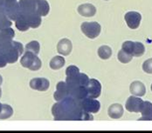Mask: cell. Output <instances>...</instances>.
<instances>
[{"label": "cell", "mask_w": 152, "mask_h": 133, "mask_svg": "<svg viewBox=\"0 0 152 133\" xmlns=\"http://www.w3.org/2000/svg\"><path fill=\"white\" fill-rule=\"evenodd\" d=\"M66 83L69 87L87 86L89 82L88 77L86 74L80 73L79 68L75 65H71L66 68Z\"/></svg>", "instance_id": "2"}, {"label": "cell", "mask_w": 152, "mask_h": 133, "mask_svg": "<svg viewBox=\"0 0 152 133\" xmlns=\"http://www.w3.org/2000/svg\"><path fill=\"white\" fill-rule=\"evenodd\" d=\"M13 114V110L9 104H3L0 111V119H6L11 118Z\"/></svg>", "instance_id": "21"}, {"label": "cell", "mask_w": 152, "mask_h": 133, "mask_svg": "<svg viewBox=\"0 0 152 133\" xmlns=\"http://www.w3.org/2000/svg\"><path fill=\"white\" fill-rule=\"evenodd\" d=\"M143 102L142 98L137 96H131L126 102V110L129 112H140L142 107Z\"/></svg>", "instance_id": "8"}, {"label": "cell", "mask_w": 152, "mask_h": 133, "mask_svg": "<svg viewBox=\"0 0 152 133\" xmlns=\"http://www.w3.org/2000/svg\"><path fill=\"white\" fill-rule=\"evenodd\" d=\"M122 50H123L128 54L133 56V54H134V42H132V41H126V42H124L122 44Z\"/></svg>", "instance_id": "27"}, {"label": "cell", "mask_w": 152, "mask_h": 133, "mask_svg": "<svg viewBox=\"0 0 152 133\" xmlns=\"http://www.w3.org/2000/svg\"><path fill=\"white\" fill-rule=\"evenodd\" d=\"M140 112L142 113V117L138 120H140V121H142V120L152 121V103H151L150 101L143 102L142 110Z\"/></svg>", "instance_id": "17"}, {"label": "cell", "mask_w": 152, "mask_h": 133, "mask_svg": "<svg viewBox=\"0 0 152 133\" xmlns=\"http://www.w3.org/2000/svg\"><path fill=\"white\" fill-rule=\"evenodd\" d=\"M98 55L102 59H108L112 55V50L107 45H102L98 49Z\"/></svg>", "instance_id": "20"}, {"label": "cell", "mask_w": 152, "mask_h": 133, "mask_svg": "<svg viewBox=\"0 0 152 133\" xmlns=\"http://www.w3.org/2000/svg\"><path fill=\"white\" fill-rule=\"evenodd\" d=\"M81 31L88 38L94 39L97 38L101 33V25L97 22H85L80 25Z\"/></svg>", "instance_id": "5"}, {"label": "cell", "mask_w": 152, "mask_h": 133, "mask_svg": "<svg viewBox=\"0 0 152 133\" xmlns=\"http://www.w3.org/2000/svg\"><path fill=\"white\" fill-rule=\"evenodd\" d=\"M151 90H152V85H151Z\"/></svg>", "instance_id": "35"}, {"label": "cell", "mask_w": 152, "mask_h": 133, "mask_svg": "<svg viewBox=\"0 0 152 133\" xmlns=\"http://www.w3.org/2000/svg\"><path fill=\"white\" fill-rule=\"evenodd\" d=\"M127 25L130 29H137L141 24L142 15L137 12H129L124 16Z\"/></svg>", "instance_id": "7"}, {"label": "cell", "mask_w": 152, "mask_h": 133, "mask_svg": "<svg viewBox=\"0 0 152 133\" xmlns=\"http://www.w3.org/2000/svg\"><path fill=\"white\" fill-rule=\"evenodd\" d=\"M79 101V105L80 109L88 113H97L101 109V103L98 100L87 97Z\"/></svg>", "instance_id": "4"}, {"label": "cell", "mask_w": 152, "mask_h": 133, "mask_svg": "<svg viewBox=\"0 0 152 133\" xmlns=\"http://www.w3.org/2000/svg\"><path fill=\"white\" fill-rule=\"evenodd\" d=\"M12 43L15 45L16 48L18 49V52H19V55H21V54L23 53V51H24V48H23L22 44H20V43H18V42H16V41H12Z\"/></svg>", "instance_id": "29"}, {"label": "cell", "mask_w": 152, "mask_h": 133, "mask_svg": "<svg viewBox=\"0 0 152 133\" xmlns=\"http://www.w3.org/2000/svg\"><path fill=\"white\" fill-rule=\"evenodd\" d=\"M2 105H3V104H2V103H0V111H1V110H2Z\"/></svg>", "instance_id": "33"}, {"label": "cell", "mask_w": 152, "mask_h": 133, "mask_svg": "<svg viewBox=\"0 0 152 133\" xmlns=\"http://www.w3.org/2000/svg\"><path fill=\"white\" fill-rule=\"evenodd\" d=\"M70 89V98L76 100H81L88 97V90L86 86H75L69 87Z\"/></svg>", "instance_id": "12"}, {"label": "cell", "mask_w": 152, "mask_h": 133, "mask_svg": "<svg viewBox=\"0 0 152 133\" xmlns=\"http://www.w3.org/2000/svg\"><path fill=\"white\" fill-rule=\"evenodd\" d=\"M104 1H107V0H104Z\"/></svg>", "instance_id": "36"}, {"label": "cell", "mask_w": 152, "mask_h": 133, "mask_svg": "<svg viewBox=\"0 0 152 133\" xmlns=\"http://www.w3.org/2000/svg\"><path fill=\"white\" fill-rule=\"evenodd\" d=\"M20 16L25 18L30 28H38L41 24V17L34 13H22L20 12Z\"/></svg>", "instance_id": "11"}, {"label": "cell", "mask_w": 152, "mask_h": 133, "mask_svg": "<svg viewBox=\"0 0 152 133\" xmlns=\"http://www.w3.org/2000/svg\"><path fill=\"white\" fill-rule=\"evenodd\" d=\"M20 64L23 67L28 68L31 71H38L41 68V60L31 51H26L24 56L20 59Z\"/></svg>", "instance_id": "3"}, {"label": "cell", "mask_w": 152, "mask_h": 133, "mask_svg": "<svg viewBox=\"0 0 152 133\" xmlns=\"http://www.w3.org/2000/svg\"><path fill=\"white\" fill-rule=\"evenodd\" d=\"M50 11L49 4L46 0H35V12L40 17H45Z\"/></svg>", "instance_id": "14"}, {"label": "cell", "mask_w": 152, "mask_h": 133, "mask_svg": "<svg viewBox=\"0 0 152 133\" xmlns=\"http://www.w3.org/2000/svg\"><path fill=\"white\" fill-rule=\"evenodd\" d=\"M86 87L88 90V97L92 98H97L100 97L102 91V85L98 80L94 78L89 79V82Z\"/></svg>", "instance_id": "9"}, {"label": "cell", "mask_w": 152, "mask_h": 133, "mask_svg": "<svg viewBox=\"0 0 152 133\" xmlns=\"http://www.w3.org/2000/svg\"><path fill=\"white\" fill-rule=\"evenodd\" d=\"M3 1H4V0H0V5L2 4V3H3Z\"/></svg>", "instance_id": "34"}, {"label": "cell", "mask_w": 152, "mask_h": 133, "mask_svg": "<svg viewBox=\"0 0 152 133\" xmlns=\"http://www.w3.org/2000/svg\"><path fill=\"white\" fill-rule=\"evenodd\" d=\"M15 25L17 29L20 31H26L27 30H29L30 26L28 25L27 22L25 20V18L21 16L18 17V18L15 21Z\"/></svg>", "instance_id": "22"}, {"label": "cell", "mask_w": 152, "mask_h": 133, "mask_svg": "<svg viewBox=\"0 0 152 133\" xmlns=\"http://www.w3.org/2000/svg\"><path fill=\"white\" fill-rule=\"evenodd\" d=\"M2 82H3V78H2V77H1V75H0V85H2Z\"/></svg>", "instance_id": "31"}, {"label": "cell", "mask_w": 152, "mask_h": 133, "mask_svg": "<svg viewBox=\"0 0 152 133\" xmlns=\"http://www.w3.org/2000/svg\"><path fill=\"white\" fill-rule=\"evenodd\" d=\"M7 64H8V63H7V61L5 60L4 57L3 55H1V54H0V68L4 67Z\"/></svg>", "instance_id": "30"}, {"label": "cell", "mask_w": 152, "mask_h": 133, "mask_svg": "<svg viewBox=\"0 0 152 133\" xmlns=\"http://www.w3.org/2000/svg\"><path fill=\"white\" fill-rule=\"evenodd\" d=\"M107 113L111 118H120L123 115V107L120 103H114L111 106H109Z\"/></svg>", "instance_id": "18"}, {"label": "cell", "mask_w": 152, "mask_h": 133, "mask_svg": "<svg viewBox=\"0 0 152 133\" xmlns=\"http://www.w3.org/2000/svg\"><path fill=\"white\" fill-rule=\"evenodd\" d=\"M65 65V59L61 56H55L50 61V67L53 70H59Z\"/></svg>", "instance_id": "19"}, {"label": "cell", "mask_w": 152, "mask_h": 133, "mask_svg": "<svg viewBox=\"0 0 152 133\" xmlns=\"http://www.w3.org/2000/svg\"><path fill=\"white\" fill-rule=\"evenodd\" d=\"M117 58L119 59V61L122 63V64H127L129 62H130L132 59H133V56L128 54L127 52H125L123 50H121L119 52H118V55H117Z\"/></svg>", "instance_id": "26"}, {"label": "cell", "mask_w": 152, "mask_h": 133, "mask_svg": "<svg viewBox=\"0 0 152 133\" xmlns=\"http://www.w3.org/2000/svg\"><path fill=\"white\" fill-rule=\"evenodd\" d=\"M129 90L131 92V94H133L134 96L137 97H142L145 95L146 92V88L144 86V85L140 82V81H135L130 85Z\"/></svg>", "instance_id": "16"}, {"label": "cell", "mask_w": 152, "mask_h": 133, "mask_svg": "<svg viewBox=\"0 0 152 133\" xmlns=\"http://www.w3.org/2000/svg\"><path fill=\"white\" fill-rule=\"evenodd\" d=\"M145 51L144 45L140 42H134V57H141Z\"/></svg>", "instance_id": "24"}, {"label": "cell", "mask_w": 152, "mask_h": 133, "mask_svg": "<svg viewBox=\"0 0 152 133\" xmlns=\"http://www.w3.org/2000/svg\"><path fill=\"white\" fill-rule=\"evenodd\" d=\"M78 12L83 17H90L95 15L96 9L91 4H83L78 7Z\"/></svg>", "instance_id": "15"}, {"label": "cell", "mask_w": 152, "mask_h": 133, "mask_svg": "<svg viewBox=\"0 0 152 133\" xmlns=\"http://www.w3.org/2000/svg\"><path fill=\"white\" fill-rule=\"evenodd\" d=\"M142 69L146 73L152 74V59H148L143 63Z\"/></svg>", "instance_id": "28"}, {"label": "cell", "mask_w": 152, "mask_h": 133, "mask_svg": "<svg viewBox=\"0 0 152 133\" xmlns=\"http://www.w3.org/2000/svg\"><path fill=\"white\" fill-rule=\"evenodd\" d=\"M53 98L56 101H61L66 98H70V89L66 82H59L56 86V91L53 94Z\"/></svg>", "instance_id": "6"}, {"label": "cell", "mask_w": 152, "mask_h": 133, "mask_svg": "<svg viewBox=\"0 0 152 133\" xmlns=\"http://www.w3.org/2000/svg\"><path fill=\"white\" fill-rule=\"evenodd\" d=\"M26 49L28 51H31L34 54L38 55L39 52V44L38 41H31L26 45Z\"/></svg>", "instance_id": "25"}, {"label": "cell", "mask_w": 152, "mask_h": 133, "mask_svg": "<svg viewBox=\"0 0 152 133\" xmlns=\"http://www.w3.org/2000/svg\"><path fill=\"white\" fill-rule=\"evenodd\" d=\"M1 96H2V90L0 88V98H1Z\"/></svg>", "instance_id": "32"}, {"label": "cell", "mask_w": 152, "mask_h": 133, "mask_svg": "<svg viewBox=\"0 0 152 133\" xmlns=\"http://www.w3.org/2000/svg\"><path fill=\"white\" fill-rule=\"evenodd\" d=\"M49 86H50V83L46 78L37 77V78L31 79L30 81V87L36 90L45 91L46 90H48Z\"/></svg>", "instance_id": "10"}, {"label": "cell", "mask_w": 152, "mask_h": 133, "mask_svg": "<svg viewBox=\"0 0 152 133\" xmlns=\"http://www.w3.org/2000/svg\"><path fill=\"white\" fill-rule=\"evenodd\" d=\"M72 48H73L72 42L67 38L61 39V41L58 43V45H57L58 52L61 55H63V56L69 55L71 53V51H72Z\"/></svg>", "instance_id": "13"}, {"label": "cell", "mask_w": 152, "mask_h": 133, "mask_svg": "<svg viewBox=\"0 0 152 133\" xmlns=\"http://www.w3.org/2000/svg\"><path fill=\"white\" fill-rule=\"evenodd\" d=\"M52 113L55 120H93L90 113L83 111L79 101L73 98H66L57 103H54L52 108Z\"/></svg>", "instance_id": "1"}, {"label": "cell", "mask_w": 152, "mask_h": 133, "mask_svg": "<svg viewBox=\"0 0 152 133\" xmlns=\"http://www.w3.org/2000/svg\"><path fill=\"white\" fill-rule=\"evenodd\" d=\"M11 25H12V22L8 18V17L5 15L4 12H0V29L11 27Z\"/></svg>", "instance_id": "23"}]
</instances>
